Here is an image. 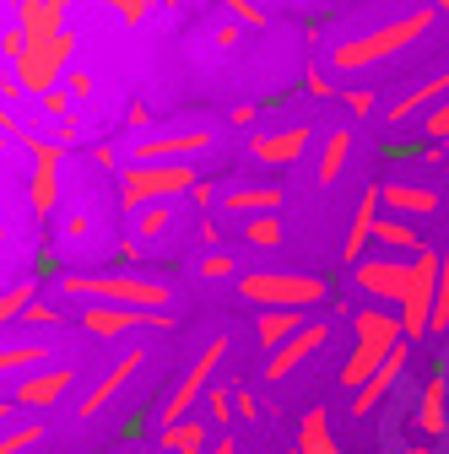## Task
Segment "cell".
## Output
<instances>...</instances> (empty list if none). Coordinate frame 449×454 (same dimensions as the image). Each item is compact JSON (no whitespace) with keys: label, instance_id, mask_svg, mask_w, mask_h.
<instances>
[{"label":"cell","instance_id":"1","mask_svg":"<svg viewBox=\"0 0 449 454\" xmlns=\"http://www.w3.org/2000/svg\"><path fill=\"white\" fill-rule=\"evenodd\" d=\"M433 22H438V12H433V6H417V12H406V17H396V22H379V27L358 33V38H342V43L330 49V71H368V66L396 60V54L412 49Z\"/></svg>","mask_w":449,"mask_h":454},{"label":"cell","instance_id":"2","mask_svg":"<svg viewBox=\"0 0 449 454\" xmlns=\"http://www.w3.org/2000/svg\"><path fill=\"white\" fill-rule=\"evenodd\" d=\"M352 330H358V347L342 368V384L363 389L390 357H396V347H406V330H401V309H390V303H363L352 314Z\"/></svg>","mask_w":449,"mask_h":454},{"label":"cell","instance_id":"3","mask_svg":"<svg viewBox=\"0 0 449 454\" xmlns=\"http://www.w3.org/2000/svg\"><path fill=\"white\" fill-rule=\"evenodd\" d=\"M60 293L82 298V303H120V309H141V314H162L168 309V281H146L130 270H108V276H60Z\"/></svg>","mask_w":449,"mask_h":454},{"label":"cell","instance_id":"4","mask_svg":"<svg viewBox=\"0 0 449 454\" xmlns=\"http://www.w3.org/2000/svg\"><path fill=\"white\" fill-rule=\"evenodd\" d=\"M233 287L244 303H260V309H298L303 314L314 303H330V281L309 276V270H244Z\"/></svg>","mask_w":449,"mask_h":454},{"label":"cell","instance_id":"5","mask_svg":"<svg viewBox=\"0 0 449 454\" xmlns=\"http://www.w3.org/2000/svg\"><path fill=\"white\" fill-rule=\"evenodd\" d=\"M201 184V174L190 162H130L120 174V206L125 211H146L168 195H190Z\"/></svg>","mask_w":449,"mask_h":454},{"label":"cell","instance_id":"6","mask_svg":"<svg viewBox=\"0 0 449 454\" xmlns=\"http://www.w3.org/2000/svg\"><path fill=\"white\" fill-rule=\"evenodd\" d=\"M71 54H76V33H71V27L54 33V38H28V49L17 54L12 76L22 82L28 98H43V92L60 87V76L71 71Z\"/></svg>","mask_w":449,"mask_h":454},{"label":"cell","instance_id":"7","mask_svg":"<svg viewBox=\"0 0 449 454\" xmlns=\"http://www.w3.org/2000/svg\"><path fill=\"white\" fill-rule=\"evenodd\" d=\"M228 363V335H211L206 347H201V357L185 368V379H179V389L162 401V411H157V427H168V422H185L190 411H195V401L211 389V373Z\"/></svg>","mask_w":449,"mask_h":454},{"label":"cell","instance_id":"8","mask_svg":"<svg viewBox=\"0 0 449 454\" xmlns=\"http://www.w3.org/2000/svg\"><path fill=\"white\" fill-rule=\"evenodd\" d=\"M433 298H438V249L428 244L417 260H412V287L401 298V330L417 347L422 335H433Z\"/></svg>","mask_w":449,"mask_h":454},{"label":"cell","instance_id":"9","mask_svg":"<svg viewBox=\"0 0 449 454\" xmlns=\"http://www.w3.org/2000/svg\"><path fill=\"white\" fill-rule=\"evenodd\" d=\"M352 287L368 298V303H390V309H401L406 287H412V260L401 254H363L352 265Z\"/></svg>","mask_w":449,"mask_h":454},{"label":"cell","instance_id":"10","mask_svg":"<svg viewBox=\"0 0 449 454\" xmlns=\"http://www.w3.org/2000/svg\"><path fill=\"white\" fill-rule=\"evenodd\" d=\"M17 141H22L28 157H33V174H28V206H33V216H54V200H60V157H66V146H60V141H43V136H33V130H22Z\"/></svg>","mask_w":449,"mask_h":454},{"label":"cell","instance_id":"11","mask_svg":"<svg viewBox=\"0 0 449 454\" xmlns=\"http://www.w3.org/2000/svg\"><path fill=\"white\" fill-rule=\"evenodd\" d=\"M417 438L422 443L449 438V373H444V363H433L417 384Z\"/></svg>","mask_w":449,"mask_h":454},{"label":"cell","instance_id":"12","mask_svg":"<svg viewBox=\"0 0 449 454\" xmlns=\"http://www.w3.org/2000/svg\"><path fill=\"white\" fill-rule=\"evenodd\" d=\"M195 152H211V130H146L130 146V162H190Z\"/></svg>","mask_w":449,"mask_h":454},{"label":"cell","instance_id":"13","mask_svg":"<svg viewBox=\"0 0 449 454\" xmlns=\"http://www.w3.org/2000/svg\"><path fill=\"white\" fill-rule=\"evenodd\" d=\"M406 368H412V340H406V347H396V357H390L363 389H352V417L363 422V417H374V411H384L390 401H396V389L406 384Z\"/></svg>","mask_w":449,"mask_h":454},{"label":"cell","instance_id":"14","mask_svg":"<svg viewBox=\"0 0 449 454\" xmlns=\"http://www.w3.org/2000/svg\"><path fill=\"white\" fill-rule=\"evenodd\" d=\"M325 340H330V325H303L293 340H282V347H276V352L265 357L260 379H265V384H288V373H293V368H303V363L325 347Z\"/></svg>","mask_w":449,"mask_h":454},{"label":"cell","instance_id":"15","mask_svg":"<svg viewBox=\"0 0 449 454\" xmlns=\"http://www.w3.org/2000/svg\"><path fill=\"white\" fill-rule=\"evenodd\" d=\"M71 384H76V368H38V373H22V379H17L12 401H17L22 411H54Z\"/></svg>","mask_w":449,"mask_h":454},{"label":"cell","instance_id":"16","mask_svg":"<svg viewBox=\"0 0 449 454\" xmlns=\"http://www.w3.org/2000/svg\"><path fill=\"white\" fill-rule=\"evenodd\" d=\"M379 200H384V211L390 216H412V222H422V216H438V190L433 184H422V179H390V184H379Z\"/></svg>","mask_w":449,"mask_h":454},{"label":"cell","instance_id":"17","mask_svg":"<svg viewBox=\"0 0 449 454\" xmlns=\"http://www.w3.org/2000/svg\"><path fill=\"white\" fill-rule=\"evenodd\" d=\"M136 325H152V314H141V309H120V303H87V309H82V330H87L92 340L130 335Z\"/></svg>","mask_w":449,"mask_h":454},{"label":"cell","instance_id":"18","mask_svg":"<svg viewBox=\"0 0 449 454\" xmlns=\"http://www.w3.org/2000/svg\"><path fill=\"white\" fill-rule=\"evenodd\" d=\"M379 216H384V200H379V184H368L363 200H358V211H352L347 239H342V260H347V265H358V260L368 254V244H374V222H379Z\"/></svg>","mask_w":449,"mask_h":454},{"label":"cell","instance_id":"19","mask_svg":"<svg viewBox=\"0 0 449 454\" xmlns=\"http://www.w3.org/2000/svg\"><path fill=\"white\" fill-rule=\"evenodd\" d=\"M444 98H449V66H444L438 76L417 82L412 92H401V98H396V108H384V120H390V125H406V120H422V114H428V108H438Z\"/></svg>","mask_w":449,"mask_h":454},{"label":"cell","instance_id":"20","mask_svg":"<svg viewBox=\"0 0 449 454\" xmlns=\"http://www.w3.org/2000/svg\"><path fill=\"white\" fill-rule=\"evenodd\" d=\"M141 363H146L141 352H125V357H120L114 368H108V373H103V379H98V384L87 389V401L76 406V417H82V422H87V417H98V411H103V406L114 401V395H120V389H125L130 379H136V368H141Z\"/></svg>","mask_w":449,"mask_h":454},{"label":"cell","instance_id":"21","mask_svg":"<svg viewBox=\"0 0 449 454\" xmlns=\"http://www.w3.org/2000/svg\"><path fill=\"white\" fill-rule=\"evenodd\" d=\"M374 244H379L384 254H401V260H417V254L428 249V239L417 233V222H412V216H390V211L374 222Z\"/></svg>","mask_w":449,"mask_h":454},{"label":"cell","instance_id":"22","mask_svg":"<svg viewBox=\"0 0 449 454\" xmlns=\"http://www.w3.org/2000/svg\"><path fill=\"white\" fill-rule=\"evenodd\" d=\"M309 141H314V130L309 125H293V130H276V136H255L249 152L260 162H271V168H288V162H298L309 152Z\"/></svg>","mask_w":449,"mask_h":454},{"label":"cell","instance_id":"23","mask_svg":"<svg viewBox=\"0 0 449 454\" xmlns=\"http://www.w3.org/2000/svg\"><path fill=\"white\" fill-rule=\"evenodd\" d=\"M282 190L276 184H239V190H228L222 195V211L228 216H239V222H249V216H271V211H282Z\"/></svg>","mask_w":449,"mask_h":454},{"label":"cell","instance_id":"24","mask_svg":"<svg viewBox=\"0 0 449 454\" xmlns=\"http://www.w3.org/2000/svg\"><path fill=\"white\" fill-rule=\"evenodd\" d=\"M298 454H342V438L330 433V411L325 406H309L303 417H298V443H293Z\"/></svg>","mask_w":449,"mask_h":454},{"label":"cell","instance_id":"25","mask_svg":"<svg viewBox=\"0 0 449 454\" xmlns=\"http://www.w3.org/2000/svg\"><path fill=\"white\" fill-rule=\"evenodd\" d=\"M347 157H352V130H347V125H335V130L319 141V168H314V179L330 190L335 179L347 174Z\"/></svg>","mask_w":449,"mask_h":454},{"label":"cell","instance_id":"26","mask_svg":"<svg viewBox=\"0 0 449 454\" xmlns=\"http://www.w3.org/2000/svg\"><path fill=\"white\" fill-rule=\"evenodd\" d=\"M303 325H309V319H303L298 309H265V314L255 319V340H260L265 352H276V347H282V340H293Z\"/></svg>","mask_w":449,"mask_h":454},{"label":"cell","instance_id":"27","mask_svg":"<svg viewBox=\"0 0 449 454\" xmlns=\"http://www.w3.org/2000/svg\"><path fill=\"white\" fill-rule=\"evenodd\" d=\"M157 449H168V454L211 449V422H195V417H185V422H168V427H157Z\"/></svg>","mask_w":449,"mask_h":454},{"label":"cell","instance_id":"28","mask_svg":"<svg viewBox=\"0 0 449 454\" xmlns=\"http://www.w3.org/2000/svg\"><path fill=\"white\" fill-rule=\"evenodd\" d=\"M49 363V347L38 340H12V347H0V373H38Z\"/></svg>","mask_w":449,"mask_h":454},{"label":"cell","instance_id":"29","mask_svg":"<svg viewBox=\"0 0 449 454\" xmlns=\"http://www.w3.org/2000/svg\"><path fill=\"white\" fill-rule=\"evenodd\" d=\"M244 239L255 244V249H276L288 239V227H282V211H271V216H249L244 222Z\"/></svg>","mask_w":449,"mask_h":454},{"label":"cell","instance_id":"30","mask_svg":"<svg viewBox=\"0 0 449 454\" xmlns=\"http://www.w3.org/2000/svg\"><path fill=\"white\" fill-rule=\"evenodd\" d=\"M28 303H38V281H17V287L0 293V325H17L28 314Z\"/></svg>","mask_w":449,"mask_h":454},{"label":"cell","instance_id":"31","mask_svg":"<svg viewBox=\"0 0 449 454\" xmlns=\"http://www.w3.org/2000/svg\"><path fill=\"white\" fill-rule=\"evenodd\" d=\"M433 335H449V239L438 244V298H433Z\"/></svg>","mask_w":449,"mask_h":454},{"label":"cell","instance_id":"32","mask_svg":"<svg viewBox=\"0 0 449 454\" xmlns=\"http://www.w3.org/2000/svg\"><path fill=\"white\" fill-rule=\"evenodd\" d=\"M239 411H233V384H211L206 389V422L211 427H228Z\"/></svg>","mask_w":449,"mask_h":454},{"label":"cell","instance_id":"33","mask_svg":"<svg viewBox=\"0 0 449 454\" xmlns=\"http://www.w3.org/2000/svg\"><path fill=\"white\" fill-rule=\"evenodd\" d=\"M38 443H43V427H38V422H17V427L0 433V454H28V449H38Z\"/></svg>","mask_w":449,"mask_h":454},{"label":"cell","instance_id":"34","mask_svg":"<svg viewBox=\"0 0 449 454\" xmlns=\"http://www.w3.org/2000/svg\"><path fill=\"white\" fill-rule=\"evenodd\" d=\"M168 227H174V211H168V200L136 211V239H157V233H168Z\"/></svg>","mask_w":449,"mask_h":454},{"label":"cell","instance_id":"35","mask_svg":"<svg viewBox=\"0 0 449 454\" xmlns=\"http://www.w3.org/2000/svg\"><path fill=\"white\" fill-rule=\"evenodd\" d=\"M195 270H201V281H228V276H239V265H233V254H222V249H206Z\"/></svg>","mask_w":449,"mask_h":454},{"label":"cell","instance_id":"36","mask_svg":"<svg viewBox=\"0 0 449 454\" xmlns=\"http://www.w3.org/2000/svg\"><path fill=\"white\" fill-rule=\"evenodd\" d=\"M422 141H428V146H444V141H449V98L422 114Z\"/></svg>","mask_w":449,"mask_h":454},{"label":"cell","instance_id":"37","mask_svg":"<svg viewBox=\"0 0 449 454\" xmlns=\"http://www.w3.org/2000/svg\"><path fill=\"white\" fill-rule=\"evenodd\" d=\"M38 108L49 114L54 125H66V120H76V98H71V92H60V87H54V92H43V98H38Z\"/></svg>","mask_w":449,"mask_h":454},{"label":"cell","instance_id":"38","mask_svg":"<svg viewBox=\"0 0 449 454\" xmlns=\"http://www.w3.org/2000/svg\"><path fill=\"white\" fill-rule=\"evenodd\" d=\"M342 103H347V114H352V120H374V108H379L368 87H347V92H342Z\"/></svg>","mask_w":449,"mask_h":454},{"label":"cell","instance_id":"39","mask_svg":"<svg viewBox=\"0 0 449 454\" xmlns=\"http://www.w3.org/2000/svg\"><path fill=\"white\" fill-rule=\"evenodd\" d=\"M222 6H228V12H233V17H239L244 27H265V22H271V17H265V12L255 6V0H222Z\"/></svg>","mask_w":449,"mask_h":454},{"label":"cell","instance_id":"40","mask_svg":"<svg viewBox=\"0 0 449 454\" xmlns=\"http://www.w3.org/2000/svg\"><path fill=\"white\" fill-rule=\"evenodd\" d=\"M22 49H28V33L12 22L6 33H0V54H6V66H17V54H22Z\"/></svg>","mask_w":449,"mask_h":454},{"label":"cell","instance_id":"41","mask_svg":"<svg viewBox=\"0 0 449 454\" xmlns=\"http://www.w3.org/2000/svg\"><path fill=\"white\" fill-rule=\"evenodd\" d=\"M233 411H239L244 422L260 417V401H255V389H249V384H233Z\"/></svg>","mask_w":449,"mask_h":454},{"label":"cell","instance_id":"42","mask_svg":"<svg viewBox=\"0 0 449 454\" xmlns=\"http://www.w3.org/2000/svg\"><path fill=\"white\" fill-rule=\"evenodd\" d=\"M66 92H71L76 103H87V98H92V76H87L82 66H71V71H66Z\"/></svg>","mask_w":449,"mask_h":454},{"label":"cell","instance_id":"43","mask_svg":"<svg viewBox=\"0 0 449 454\" xmlns=\"http://www.w3.org/2000/svg\"><path fill=\"white\" fill-rule=\"evenodd\" d=\"M303 87H309V98H335V103H342V87H335L330 76H319V71H309Z\"/></svg>","mask_w":449,"mask_h":454},{"label":"cell","instance_id":"44","mask_svg":"<svg viewBox=\"0 0 449 454\" xmlns=\"http://www.w3.org/2000/svg\"><path fill=\"white\" fill-rule=\"evenodd\" d=\"M17 325H60V309H54V303H28V314Z\"/></svg>","mask_w":449,"mask_h":454},{"label":"cell","instance_id":"45","mask_svg":"<svg viewBox=\"0 0 449 454\" xmlns=\"http://www.w3.org/2000/svg\"><path fill=\"white\" fill-rule=\"evenodd\" d=\"M146 6H152V0H120L114 12H120V22H125V27H141V22H146Z\"/></svg>","mask_w":449,"mask_h":454},{"label":"cell","instance_id":"46","mask_svg":"<svg viewBox=\"0 0 449 454\" xmlns=\"http://www.w3.org/2000/svg\"><path fill=\"white\" fill-rule=\"evenodd\" d=\"M195 239H201V249H217V244H222V233H217V222H211V216L195 222Z\"/></svg>","mask_w":449,"mask_h":454},{"label":"cell","instance_id":"47","mask_svg":"<svg viewBox=\"0 0 449 454\" xmlns=\"http://www.w3.org/2000/svg\"><path fill=\"white\" fill-rule=\"evenodd\" d=\"M125 125H130V130H152V108H146V103H130Z\"/></svg>","mask_w":449,"mask_h":454},{"label":"cell","instance_id":"48","mask_svg":"<svg viewBox=\"0 0 449 454\" xmlns=\"http://www.w3.org/2000/svg\"><path fill=\"white\" fill-rule=\"evenodd\" d=\"M0 136H22V120L12 114V103H6V98H0Z\"/></svg>","mask_w":449,"mask_h":454},{"label":"cell","instance_id":"49","mask_svg":"<svg viewBox=\"0 0 449 454\" xmlns=\"http://www.w3.org/2000/svg\"><path fill=\"white\" fill-rule=\"evenodd\" d=\"M190 200H195V206L206 211V206H211V200H222V195H217V184H206V179H201V184L190 190Z\"/></svg>","mask_w":449,"mask_h":454},{"label":"cell","instance_id":"50","mask_svg":"<svg viewBox=\"0 0 449 454\" xmlns=\"http://www.w3.org/2000/svg\"><path fill=\"white\" fill-rule=\"evenodd\" d=\"M211 38H217V49H233V43H239V22H222Z\"/></svg>","mask_w":449,"mask_h":454},{"label":"cell","instance_id":"51","mask_svg":"<svg viewBox=\"0 0 449 454\" xmlns=\"http://www.w3.org/2000/svg\"><path fill=\"white\" fill-rule=\"evenodd\" d=\"M390 454H438V443H422V438H412V443H401V449H390Z\"/></svg>","mask_w":449,"mask_h":454},{"label":"cell","instance_id":"52","mask_svg":"<svg viewBox=\"0 0 449 454\" xmlns=\"http://www.w3.org/2000/svg\"><path fill=\"white\" fill-rule=\"evenodd\" d=\"M120 260H125V265H136V260H141V244H136V239H125V244H120Z\"/></svg>","mask_w":449,"mask_h":454},{"label":"cell","instance_id":"53","mask_svg":"<svg viewBox=\"0 0 449 454\" xmlns=\"http://www.w3.org/2000/svg\"><path fill=\"white\" fill-rule=\"evenodd\" d=\"M92 162L98 168H114V146H92Z\"/></svg>","mask_w":449,"mask_h":454},{"label":"cell","instance_id":"54","mask_svg":"<svg viewBox=\"0 0 449 454\" xmlns=\"http://www.w3.org/2000/svg\"><path fill=\"white\" fill-rule=\"evenodd\" d=\"M38 265H43V270H54V265H60V254H54V244H43V249H38Z\"/></svg>","mask_w":449,"mask_h":454},{"label":"cell","instance_id":"55","mask_svg":"<svg viewBox=\"0 0 449 454\" xmlns=\"http://www.w3.org/2000/svg\"><path fill=\"white\" fill-rule=\"evenodd\" d=\"M12 411H22L17 401H0V427H12Z\"/></svg>","mask_w":449,"mask_h":454},{"label":"cell","instance_id":"56","mask_svg":"<svg viewBox=\"0 0 449 454\" xmlns=\"http://www.w3.org/2000/svg\"><path fill=\"white\" fill-rule=\"evenodd\" d=\"M211 454H239V443H228V438H217V443H211Z\"/></svg>","mask_w":449,"mask_h":454},{"label":"cell","instance_id":"57","mask_svg":"<svg viewBox=\"0 0 449 454\" xmlns=\"http://www.w3.org/2000/svg\"><path fill=\"white\" fill-rule=\"evenodd\" d=\"M428 6H433V12H438V17H449V0H428Z\"/></svg>","mask_w":449,"mask_h":454},{"label":"cell","instance_id":"58","mask_svg":"<svg viewBox=\"0 0 449 454\" xmlns=\"http://www.w3.org/2000/svg\"><path fill=\"white\" fill-rule=\"evenodd\" d=\"M92 6H120V0H92Z\"/></svg>","mask_w":449,"mask_h":454},{"label":"cell","instance_id":"59","mask_svg":"<svg viewBox=\"0 0 449 454\" xmlns=\"http://www.w3.org/2000/svg\"><path fill=\"white\" fill-rule=\"evenodd\" d=\"M438 363H444V373H449V352H444V357H438Z\"/></svg>","mask_w":449,"mask_h":454},{"label":"cell","instance_id":"60","mask_svg":"<svg viewBox=\"0 0 449 454\" xmlns=\"http://www.w3.org/2000/svg\"><path fill=\"white\" fill-rule=\"evenodd\" d=\"M12 6H22V0H12Z\"/></svg>","mask_w":449,"mask_h":454},{"label":"cell","instance_id":"61","mask_svg":"<svg viewBox=\"0 0 449 454\" xmlns=\"http://www.w3.org/2000/svg\"><path fill=\"white\" fill-rule=\"evenodd\" d=\"M298 6H309V0H298Z\"/></svg>","mask_w":449,"mask_h":454}]
</instances>
